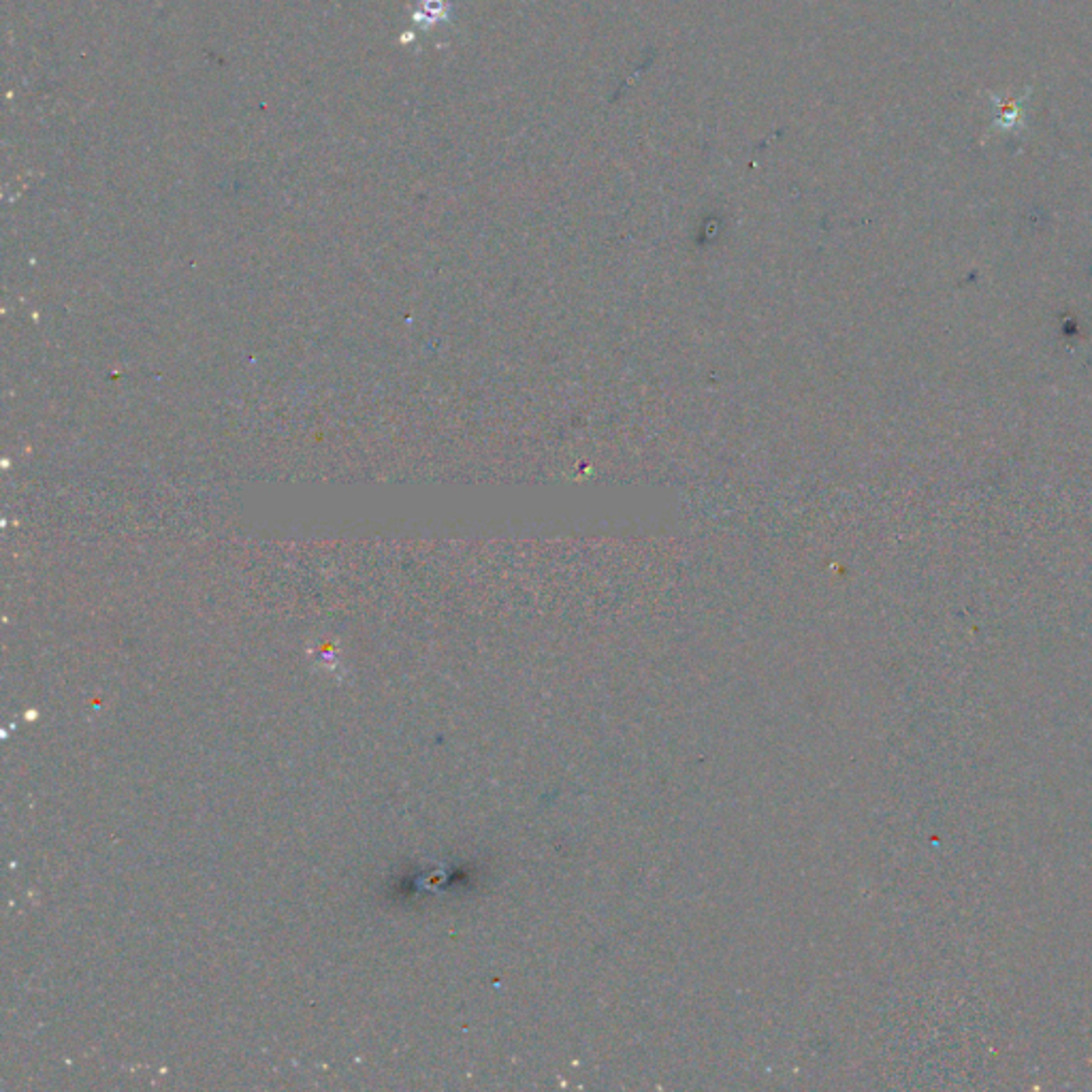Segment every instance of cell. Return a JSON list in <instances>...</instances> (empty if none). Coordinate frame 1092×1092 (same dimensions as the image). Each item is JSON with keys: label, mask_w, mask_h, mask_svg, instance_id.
Instances as JSON below:
<instances>
[{"label": "cell", "mask_w": 1092, "mask_h": 1092, "mask_svg": "<svg viewBox=\"0 0 1092 1092\" xmlns=\"http://www.w3.org/2000/svg\"><path fill=\"white\" fill-rule=\"evenodd\" d=\"M449 17H450L449 0H421V9L414 14V22L423 24V28H431L433 24L449 22Z\"/></svg>", "instance_id": "cell-1"}]
</instances>
